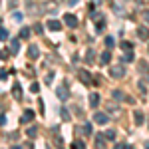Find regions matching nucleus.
Here are the masks:
<instances>
[{
  "label": "nucleus",
  "instance_id": "f257e3e1",
  "mask_svg": "<svg viewBox=\"0 0 149 149\" xmlns=\"http://www.w3.org/2000/svg\"><path fill=\"white\" fill-rule=\"evenodd\" d=\"M78 78L81 80V84H86V86H93V78L90 76L88 70H80V72H78Z\"/></svg>",
  "mask_w": 149,
  "mask_h": 149
},
{
  "label": "nucleus",
  "instance_id": "f03ea898",
  "mask_svg": "<svg viewBox=\"0 0 149 149\" xmlns=\"http://www.w3.org/2000/svg\"><path fill=\"white\" fill-rule=\"evenodd\" d=\"M109 76L119 80V78L125 76V68H123V66H111V68H109Z\"/></svg>",
  "mask_w": 149,
  "mask_h": 149
},
{
  "label": "nucleus",
  "instance_id": "7ed1b4c3",
  "mask_svg": "<svg viewBox=\"0 0 149 149\" xmlns=\"http://www.w3.org/2000/svg\"><path fill=\"white\" fill-rule=\"evenodd\" d=\"M93 121H95L97 125H105V123L109 121V115L103 113V111H95V113H93Z\"/></svg>",
  "mask_w": 149,
  "mask_h": 149
},
{
  "label": "nucleus",
  "instance_id": "20e7f679",
  "mask_svg": "<svg viewBox=\"0 0 149 149\" xmlns=\"http://www.w3.org/2000/svg\"><path fill=\"white\" fill-rule=\"evenodd\" d=\"M56 93H58L60 100H68V97H70V88L64 84V86H60V88L56 90Z\"/></svg>",
  "mask_w": 149,
  "mask_h": 149
},
{
  "label": "nucleus",
  "instance_id": "39448f33",
  "mask_svg": "<svg viewBox=\"0 0 149 149\" xmlns=\"http://www.w3.org/2000/svg\"><path fill=\"white\" fill-rule=\"evenodd\" d=\"M64 22L68 24L70 28H78V18H76L74 14H66V16H64Z\"/></svg>",
  "mask_w": 149,
  "mask_h": 149
},
{
  "label": "nucleus",
  "instance_id": "423d86ee",
  "mask_svg": "<svg viewBox=\"0 0 149 149\" xmlns=\"http://www.w3.org/2000/svg\"><path fill=\"white\" fill-rule=\"evenodd\" d=\"M34 111H32V109H26V111H24L22 113V123H30V121H32V119H34Z\"/></svg>",
  "mask_w": 149,
  "mask_h": 149
},
{
  "label": "nucleus",
  "instance_id": "0eeeda50",
  "mask_svg": "<svg viewBox=\"0 0 149 149\" xmlns=\"http://www.w3.org/2000/svg\"><path fill=\"white\" fill-rule=\"evenodd\" d=\"M48 28L52 32H58V30H62V22L60 20H48Z\"/></svg>",
  "mask_w": 149,
  "mask_h": 149
},
{
  "label": "nucleus",
  "instance_id": "6e6552de",
  "mask_svg": "<svg viewBox=\"0 0 149 149\" xmlns=\"http://www.w3.org/2000/svg\"><path fill=\"white\" fill-rule=\"evenodd\" d=\"M28 58H30V60H38V58H40L38 46H30V48H28Z\"/></svg>",
  "mask_w": 149,
  "mask_h": 149
},
{
  "label": "nucleus",
  "instance_id": "1a4fd4ad",
  "mask_svg": "<svg viewBox=\"0 0 149 149\" xmlns=\"http://www.w3.org/2000/svg\"><path fill=\"white\" fill-rule=\"evenodd\" d=\"M100 100H102V97H100L97 93H90V107H93V109H95V107L100 105Z\"/></svg>",
  "mask_w": 149,
  "mask_h": 149
},
{
  "label": "nucleus",
  "instance_id": "9d476101",
  "mask_svg": "<svg viewBox=\"0 0 149 149\" xmlns=\"http://www.w3.org/2000/svg\"><path fill=\"white\" fill-rule=\"evenodd\" d=\"M111 97H113L115 102H123V100H125V93L121 92V90H113V92H111Z\"/></svg>",
  "mask_w": 149,
  "mask_h": 149
},
{
  "label": "nucleus",
  "instance_id": "9b49d317",
  "mask_svg": "<svg viewBox=\"0 0 149 149\" xmlns=\"http://www.w3.org/2000/svg\"><path fill=\"white\" fill-rule=\"evenodd\" d=\"M93 141H95V145H97V147H105V141H107V139H105V135H103V133H97Z\"/></svg>",
  "mask_w": 149,
  "mask_h": 149
},
{
  "label": "nucleus",
  "instance_id": "f8f14e48",
  "mask_svg": "<svg viewBox=\"0 0 149 149\" xmlns=\"http://www.w3.org/2000/svg\"><path fill=\"white\" fill-rule=\"evenodd\" d=\"M12 93H14V97H16V100H20V97H22V88L16 84V86L12 88Z\"/></svg>",
  "mask_w": 149,
  "mask_h": 149
},
{
  "label": "nucleus",
  "instance_id": "ddd939ff",
  "mask_svg": "<svg viewBox=\"0 0 149 149\" xmlns=\"http://www.w3.org/2000/svg\"><path fill=\"white\" fill-rule=\"evenodd\" d=\"M10 50H12V54H18V50H20V42H18V40H12V42H10Z\"/></svg>",
  "mask_w": 149,
  "mask_h": 149
},
{
  "label": "nucleus",
  "instance_id": "4468645a",
  "mask_svg": "<svg viewBox=\"0 0 149 149\" xmlns=\"http://www.w3.org/2000/svg\"><path fill=\"white\" fill-rule=\"evenodd\" d=\"M137 34H139V38H141V40H147V38H149V30H147V28H139Z\"/></svg>",
  "mask_w": 149,
  "mask_h": 149
},
{
  "label": "nucleus",
  "instance_id": "2eb2a0df",
  "mask_svg": "<svg viewBox=\"0 0 149 149\" xmlns=\"http://www.w3.org/2000/svg\"><path fill=\"white\" fill-rule=\"evenodd\" d=\"M36 133H38V129H36L34 125H32V127H28V129H26V135H28L30 139H34V137H36Z\"/></svg>",
  "mask_w": 149,
  "mask_h": 149
},
{
  "label": "nucleus",
  "instance_id": "dca6fc26",
  "mask_svg": "<svg viewBox=\"0 0 149 149\" xmlns=\"http://www.w3.org/2000/svg\"><path fill=\"white\" fill-rule=\"evenodd\" d=\"M135 117H133V119H135V123H137V125H141V123H143V113H141V111H135Z\"/></svg>",
  "mask_w": 149,
  "mask_h": 149
},
{
  "label": "nucleus",
  "instance_id": "f3484780",
  "mask_svg": "<svg viewBox=\"0 0 149 149\" xmlns=\"http://www.w3.org/2000/svg\"><path fill=\"white\" fill-rule=\"evenodd\" d=\"M103 135H105V139H109V141H113V139H115V131H113V129H107V131H105Z\"/></svg>",
  "mask_w": 149,
  "mask_h": 149
},
{
  "label": "nucleus",
  "instance_id": "a211bd4d",
  "mask_svg": "<svg viewBox=\"0 0 149 149\" xmlns=\"http://www.w3.org/2000/svg\"><path fill=\"white\" fill-rule=\"evenodd\" d=\"M109 58H111V52H103L102 54V64H109Z\"/></svg>",
  "mask_w": 149,
  "mask_h": 149
},
{
  "label": "nucleus",
  "instance_id": "6ab92c4d",
  "mask_svg": "<svg viewBox=\"0 0 149 149\" xmlns=\"http://www.w3.org/2000/svg\"><path fill=\"white\" fill-rule=\"evenodd\" d=\"M60 115H62V119H64V121H70V111L66 109V107H62V111H60Z\"/></svg>",
  "mask_w": 149,
  "mask_h": 149
},
{
  "label": "nucleus",
  "instance_id": "aec40b11",
  "mask_svg": "<svg viewBox=\"0 0 149 149\" xmlns=\"http://www.w3.org/2000/svg\"><path fill=\"white\" fill-rule=\"evenodd\" d=\"M0 40H2V42L8 40V30H6V28H0Z\"/></svg>",
  "mask_w": 149,
  "mask_h": 149
},
{
  "label": "nucleus",
  "instance_id": "412c9836",
  "mask_svg": "<svg viewBox=\"0 0 149 149\" xmlns=\"http://www.w3.org/2000/svg\"><path fill=\"white\" fill-rule=\"evenodd\" d=\"M92 123H84V135H92Z\"/></svg>",
  "mask_w": 149,
  "mask_h": 149
},
{
  "label": "nucleus",
  "instance_id": "4be33fe9",
  "mask_svg": "<svg viewBox=\"0 0 149 149\" xmlns=\"http://www.w3.org/2000/svg\"><path fill=\"white\" fill-rule=\"evenodd\" d=\"M30 36V28H22L20 30V38H28Z\"/></svg>",
  "mask_w": 149,
  "mask_h": 149
},
{
  "label": "nucleus",
  "instance_id": "5701e85b",
  "mask_svg": "<svg viewBox=\"0 0 149 149\" xmlns=\"http://www.w3.org/2000/svg\"><path fill=\"white\" fill-rule=\"evenodd\" d=\"M113 44H115V40L111 38V36H107V38H105V46H107V48H111Z\"/></svg>",
  "mask_w": 149,
  "mask_h": 149
},
{
  "label": "nucleus",
  "instance_id": "b1692460",
  "mask_svg": "<svg viewBox=\"0 0 149 149\" xmlns=\"http://www.w3.org/2000/svg\"><path fill=\"white\" fill-rule=\"evenodd\" d=\"M12 18H14L16 22H20V20H22V12H14V14H12Z\"/></svg>",
  "mask_w": 149,
  "mask_h": 149
},
{
  "label": "nucleus",
  "instance_id": "393cba45",
  "mask_svg": "<svg viewBox=\"0 0 149 149\" xmlns=\"http://www.w3.org/2000/svg\"><path fill=\"white\" fill-rule=\"evenodd\" d=\"M123 62H133V54H131V52H127L125 56H123Z\"/></svg>",
  "mask_w": 149,
  "mask_h": 149
},
{
  "label": "nucleus",
  "instance_id": "a878e982",
  "mask_svg": "<svg viewBox=\"0 0 149 149\" xmlns=\"http://www.w3.org/2000/svg\"><path fill=\"white\" fill-rule=\"evenodd\" d=\"M34 32H36V34H42V32H44V28H42L40 24H34Z\"/></svg>",
  "mask_w": 149,
  "mask_h": 149
},
{
  "label": "nucleus",
  "instance_id": "bb28decb",
  "mask_svg": "<svg viewBox=\"0 0 149 149\" xmlns=\"http://www.w3.org/2000/svg\"><path fill=\"white\" fill-rule=\"evenodd\" d=\"M52 80H54V72H48V74H46V84H48V81H52Z\"/></svg>",
  "mask_w": 149,
  "mask_h": 149
},
{
  "label": "nucleus",
  "instance_id": "cd10ccee",
  "mask_svg": "<svg viewBox=\"0 0 149 149\" xmlns=\"http://www.w3.org/2000/svg\"><path fill=\"white\" fill-rule=\"evenodd\" d=\"M121 48L123 50H131V42H121Z\"/></svg>",
  "mask_w": 149,
  "mask_h": 149
},
{
  "label": "nucleus",
  "instance_id": "c85d7f7f",
  "mask_svg": "<svg viewBox=\"0 0 149 149\" xmlns=\"http://www.w3.org/2000/svg\"><path fill=\"white\" fill-rule=\"evenodd\" d=\"M72 147H84V141H74V143H72Z\"/></svg>",
  "mask_w": 149,
  "mask_h": 149
},
{
  "label": "nucleus",
  "instance_id": "c756f323",
  "mask_svg": "<svg viewBox=\"0 0 149 149\" xmlns=\"http://www.w3.org/2000/svg\"><path fill=\"white\" fill-rule=\"evenodd\" d=\"M30 90H32L34 93H38V90H40V86H38V84H32V86H30Z\"/></svg>",
  "mask_w": 149,
  "mask_h": 149
},
{
  "label": "nucleus",
  "instance_id": "7c9ffc66",
  "mask_svg": "<svg viewBox=\"0 0 149 149\" xmlns=\"http://www.w3.org/2000/svg\"><path fill=\"white\" fill-rule=\"evenodd\" d=\"M143 18H145V22L149 24V10H145V12H143Z\"/></svg>",
  "mask_w": 149,
  "mask_h": 149
},
{
  "label": "nucleus",
  "instance_id": "2f4dec72",
  "mask_svg": "<svg viewBox=\"0 0 149 149\" xmlns=\"http://www.w3.org/2000/svg\"><path fill=\"white\" fill-rule=\"evenodd\" d=\"M4 123H6V117H4V115L0 113V125H4Z\"/></svg>",
  "mask_w": 149,
  "mask_h": 149
},
{
  "label": "nucleus",
  "instance_id": "473e14b6",
  "mask_svg": "<svg viewBox=\"0 0 149 149\" xmlns=\"http://www.w3.org/2000/svg\"><path fill=\"white\" fill-rule=\"evenodd\" d=\"M4 58H6V54H4V52L0 50V60H4Z\"/></svg>",
  "mask_w": 149,
  "mask_h": 149
}]
</instances>
